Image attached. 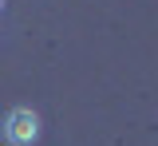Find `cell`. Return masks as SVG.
Segmentation results:
<instances>
[{
	"instance_id": "6da1fadb",
	"label": "cell",
	"mask_w": 158,
	"mask_h": 146,
	"mask_svg": "<svg viewBox=\"0 0 158 146\" xmlns=\"http://www.w3.org/2000/svg\"><path fill=\"white\" fill-rule=\"evenodd\" d=\"M40 130H44V123L32 107H12L0 123V138L8 146H32V142H40Z\"/></svg>"
}]
</instances>
